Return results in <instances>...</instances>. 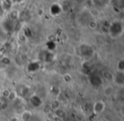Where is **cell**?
I'll use <instances>...</instances> for the list:
<instances>
[{
    "label": "cell",
    "mask_w": 124,
    "mask_h": 121,
    "mask_svg": "<svg viewBox=\"0 0 124 121\" xmlns=\"http://www.w3.org/2000/svg\"><path fill=\"white\" fill-rule=\"evenodd\" d=\"M105 103L104 101L99 100V101H96V102L93 103V113L96 114V115H99V114L102 113V112L105 111Z\"/></svg>",
    "instance_id": "cell-1"
},
{
    "label": "cell",
    "mask_w": 124,
    "mask_h": 121,
    "mask_svg": "<svg viewBox=\"0 0 124 121\" xmlns=\"http://www.w3.org/2000/svg\"><path fill=\"white\" fill-rule=\"evenodd\" d=\"M112 81L117 85V86L122 87L124 85V73L116 72L115 75H113V80Z\"/></svg>",
    "instance_id": "cell-2"
},
{
    "label": "cell",
    "mask_w": 124,
    "mask_h": 121,
    "mask_svg": "<svg viewBox=\"0 0 124 121\" xmlns=\"http://www.w3.org/2000/svg\"><path fill=\"white\" fill-rule=\"evenodd\" d=\"M21 120L22 121H29L30 119L32 117V112L31 111H24V112L21 113Z\"/></svg>",
    "instance_id": "cell-3"
},
{
    "label": "cell",
    "mask_w": 124,
    "mask_h": 121,
    "mask_svg": "<svg viewBox=\"0 0 124 121\" xmlns=\"http://www.w3.org/2000/svg\"><path fill=\"white\" fill-rule=\"evenodd\" d=\"M116 72L124 73V60L123 59H120V60L116 62Z\"/></svg>",
    "instance_id": "cell-4"
},
{
    "label": "cell",
    "mask_w": 124,
    "mask_h": 121,
    "mask_svg": "<svg viewBox=\"0 0 124 121\" xmlns=\"http://www.w3.org/2000/svg\"><path fill=\"white\" fill-rule=\"evenodd\" d=\"M88 26L91 30H95L98 27V22L95 19H92L88 21Z\"/></svg>",
    "instance_id": "cell-5"
},
{
    "label": "cell",
    "mask_w": 124,
    "mask_h": 121,
    "mask_svg": "<svg viewBox=\"0 0 124 121\" xmlns=\"http://www.w3.org/2000/svg\"><path fill=\"white\" fill-rule=\"evenodd\" d=\"M104 93H105V95H106V96H111L112 95H113L114 93V89L112 86H106L105 88V90H104Z\"/></svg>",
    "instance_id": "cell-6"
},
{
    "label": "cell",
    "mask_w": 124,
    "mask_h": 121,
    "mask_svg": "<svg viewBox=\"0 0 124 121\" xmlns=\"http://www.w3.org/2000/svg\"><path fill=\"white\" fill-rule=\"evenodd\" d=\"M10 91L9 89H4L0 91V95H1V97L4 99H8L9 96V94H10Z\"/></svg>",
    "instance_id": "cell-7"
},
{
    "label": "cell",
    "mask_w": 124,
    "mask_h": 121,
    "mask_svg": "<svg viewBox=\"0 0 124 121\" xmlns=\"http://www.w3.org/2000/svg\"><path fill=\"white\" fill-rule=\"evenodd\" d=\"M50 107H51V108L54 109V110H56V109L60 108V101H59L58 99H55V100L52 101L51 104H50Z\"/></svg>",
    "instance_id": "cell-8"
},
{
    "label": "cell",
    "mask_w": 124,
    "mask_h": 121,
    "mask_svg": "<svg viewBox=\"0 0 124 121\" xmlns=\"http://www.w3.org/2000/svg\"><path fill=\"white\" fill-rule=\"evenodd\" d=\"M62 78H63L65 83H66V84H69L72 81V76H71L70 73H65V74L63 75V77H62Z\"/></svg>",
    "instance_id": "cell-9"
},
{
    "label": "cell",
    "mask_w": 124,
    "mask_h": 121,
    "mask_svg": "<svg viewBox=\"0 0 124 121\" xmlns=\"http://www.w3.org/2000/svg\"><path fill=\"white\" fill-rule=\"evenodd\" d=\"M18 95H17V92L15 91V90H11L10 94H9V96L8 98V100L10 101V102H15V101L17 99Z\"/></svg>",
    "instance_id": "cell-10"
},
{
    "label": "cell",
    "mask_w": 124,
    "mask_h": 121,
    "mask_svg": "<svg viewBox=\"0 0 124 121\" xmlns=\"http://www.w3.org/2000/svg\"><path fill=\"white\" fill-rule=\"evenodd\" d=\"M4 11H5V10H4V7H3L2 4H1V2H0V18L4 16Z\"/></svg>",
    "instance_id": "cell-11"
},
{
    "label": "cell",
    "mask_w": 124,
    "mask_h": 121,
    "mask_svg": "<svg viewBox=\"0 0 124 121\" xmlns=\"http://www.w3.org/2000/svg\"><path fill=\"white\" fill-rule=\"evenodd\" d=\"M9 121H19V119H18L17 117H16V116H14V117L10 118V119H9Z\"/></svg>",
    "instance_id": "cell-12"
},
{
    "label": "cell",
    "mask_w": 124,
    "mask_h": 121,
    "mask_svg": "<svg viewBox=\"0 0 124 121\" xmlns=\"http://www.w3.org/2000/svg\"><path fill=\"white\" fill-rule=\"evenodd\" d=\"M2 100V97H1V95H0V101Z\"/></svg>",
    "instance_id": "cell-13"
}]
</instances>
